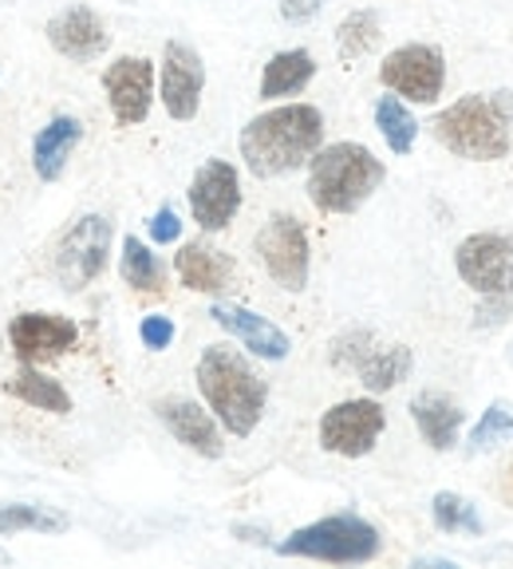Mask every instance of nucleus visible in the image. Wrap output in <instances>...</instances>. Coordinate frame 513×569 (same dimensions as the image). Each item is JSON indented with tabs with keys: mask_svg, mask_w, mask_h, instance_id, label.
Instances as JSON below:
<instances>
[{
	"mask_svg": "<svg viewBox=\"0 0 513 569\" xmlns=\"http://www.w3.org/2000/svg\"><path fill=\"white\" fill-rule=\"evenodd\" d=\"M320 147H324V116L312 103H281L273 111H261L241 131V159L256 178L292 174Z\"/></svg>",
	"mask_w": 513,
	"mask_h": 569,
	"instance_id": "nucleus-1",
	"label": "nucleus"
},
{
	"mask_svg": "<svg viewBox=\"0 0 513 569\" xmlns=\"http://www.w3.org/2000/svg\"><path fill=\"white\" fill-rule=\"evenodd\" d=\"M194 376H198V391H202L205 408L218 416V423L238 439L253 436L261 416H265L269 388H265V380L249 368L245 356L225 345H210L198 356Z\"/></svg>",
	"mask_w": 513,
	"mask_h": 569,
	"instance_id": "nucleus-2",
	"label": "nucleus"
},
{
	"mask_svg": "<svg viewBox=\"0 0 513 569\" xmlns=\"http://www.w3.org/2000/svg\"><path fill=\"white\" fill-rule=\"evenodd\" d=\"M383 178L388 167L363 142H332L309 159V198L320 213H355Z\"/></svg>",
	"mask_w": 513,
	"mask_h": 569,
	"instance_id": "nucleus-3",
	"label": "nucleus"
},
{
	"mask_svg": "<svg viewBox=\"0 0 513 569\" xmlns=\"http://www.w3.org/2000/svg\"><path fill=\"white\" fill-rule=\"evenodd\" d=\"M434 139L470 162H497L510 154L513 127L497 96H462L431 119Z\"/></svg>",
	"mask_w": 513,
	"mask_h": 569,
	"instance_id": "nucleus-4",
	"label": "nucleus"
},
{
	"mask_svg": "<svg viewBox=\"0 0 513 569\" xmlns=\"http://www.w3.org/2000/svg\"><path fill=\"white\" fill-rule=\"evenodd\" d=\"M383 538L372 522H363L360 515H328L312 526L292 530L276 550L284 558H312L328 561V566H360L380 553Z\"/></svg>",
	"mask_w": 513,
	"mask_h": 569,
	"instance_id": "nucleus-5",
	"label": "nucleus"
},
{
	"mask_svg": "<svg viewBox=\"0 0 513 569\" xmlns=\"http://www.w3.org/2000/svg\"><path fill=\"white\" fill-rule=\"evenodd\" d=\"M111 222L103 213H83L63 230L60 246H56V277L68 293H80L107 269V253H111Z\"/></svg>",
	"mask_w": 513,
	"mask_h": 569,
	"instance_id": "nucleus-6",
	"label": "nucleus"
},
{
	"mask_svg": "<svg viewBox=\"0 0 513 569\" xmlns=\"http://www.w3.org/2000/svg\"><path fill=\"white\" fill-rule=\"evenodd\" d=\"M256 258L265 266V273L273 277L281 289L289 293H301L309 284V269H312V249H309V233H304L301 218L292 213H273L261 230H256Z\"/></svg>",
	"mask_w": 513,
	"mask_h": 569,
	"instance_id": "nucleus-7",
	"label": "nucleus"
},
{
	"mask_svg": "<svg viewBox=\"0 0 513 569\" xmlns=\"http://www.w3.org/2000/svg\"><path fill=\"white\" fill-rule=\"evenodd\" d=\"M380 83L411 103H434L446 83V56L434 44H403L380 63Z\"/></svg>",
	"mask_w": 513,
	"mask_h": 569,
	"instance_id": "nucleus-8",
	"label": "nucleus"
},
{
	"mask_svg": "<svg viewBox=\"0 0 513 569\" xmlns=\"http://www.w3.org/2000/svg\"><path fill=\"white\" fill-rule=\"evenodd\" d=\"M454 269L479 297L513 293V233H470L454 249Z\"/></svg>",
	"mask_w": 513,
	"mask_h": 569,
	"instance_id": "nucleus-9",
	"label": "nucleus"
},
{
	"mask_svg": "<svg viewBox=\"0 0 513 569\" xmlns=\"http://www.w3.org/2000/svg\"><path fill=\"white\" fill-rule=\"evenodd\" d=\"M383 427H388V411L375 400H344L320 419V447L344 459H363L380 443Z\"/></svg>",
	"mask_w": 513,
	"mask_h": 569,
	"instance_id": "nucleus-10",
	"label": "nucleus"
},
{
	"mask_svg": "<svg viewBox=\"0 0 513 569\" xmlns=\"http://www.w3.org/2000/svg\"><path fill=\"white\" fill-rule=\"evenodd\" d=\"M190 213L205 233H218L238 218L241 210V178L238 167L225 159H210L190 178Z\"/></svg>",
	"mask_w": 513,
	"mask_h": 569,
	"instance_id": "nucleus-11",
	"label": "nucleus"
},
{
	"mask_svg": "<svg viewBox=\"0 0 513 569\" xmlns=\"http://www.w3.org/2000/svg\"><path fill=\"white\" fill-rule=\"evenodd\" d=\"M205 91V63L182 40H167L162 48V71H159V99L167 107V116L178 123H190L202 107Z\"/></svg>",
	"mask_w": 513,
	"mask_h": 569,
	"instance_id": "nucleus-12",
	"label": "nucleus"
},
{
	"mask_svg": "<svg viewBox=\"0 0 513 569\" xmlns=\"http://www.w3.org/2000/svg\"><path fill=\"white\" fill-rule=\"evenodd\" d=\"M107 107L119 127H139L154 103V63L147 56H119L103 71Z\"/></svg>",
	"mask_w": 513,
	"mask_h": 569,
	"instance_id": "nucleus-13",
	"label": "nucleus"
},
{
	"mask_svg": "<svg viewBox=\"0 0 513 569\" xmlns=\"http://www.w3.org/2000/svg\"><path fill=\"white\" fill-rule=\"evenodd\" d=\"M80 340L76 320L60 317V312H20L9 325V345L17 352L20 365H48L71 352Z\"/></svg>",
	"mask_w": 513,
	"mask_h": 569,
	"instance_id": "nucleus-14",
	"label": "nucleus"
},
{
	"mask_svg": "<svg viewBox=\"0 0 513 569\" xmlns=\"http://www.w3.org/2000/svg\"><path fill=\"white\" fill-rule=\"evenodd\" d=\"M48 44L63 56V60L76 63H91L111 48V32H107L103 17L88 4H68L63 12H56L48 20Z\"/></svg>",
	"mask_w": 513,
	"mask_h": 569,
	"instance_id": "nucleus-15",
	"label": "nucleus"
},
{
	"mask_svg": "<svg viewBox=\"0 0 513 569\" xmlns=\"http://www.w3.org/2000/svg\"><path fill=\"white\" fill-rule=\"evenodd\" d=\"M159 419L167 423V431L178 439L182 447L198 451L202 459H222L225 455V443H222V431L213 423V416L194 400H182V396H170V400H159L154 403Z\"/></svg>",
	"mask_w": 513,
	"mask_h": 569,
	"instance_id": "nucleus-16",
	"label": "nucleus"
},
{
	"mask_svg": "<svg viewBox=\"0 0 513 569\" xmlns=\"http://www.w3.org/2000/svg\"><path fill=\"white\" fill-rule=\"evenodd\" d=\"M210 317L218 320L233 340H241L249 352L261 356V360H284V356H289V348H292L289 332L276 329L273 320L261 317V312L241 309V305H213Z\"/></svg>",
	"mask_w": 513,
	"mask_h": 569,
	"instance_id": "nucleus-17",
	"label": "nucleus"
},
{
	"mask_svg": "<svg viewBox=\"0 0 513 569\" xmlns=\"http://www.w3.org/2000/svg\"><path fill=\"white\" fill-rule=\"evenodd\" d=\"M83 123L76 116H56L52 123H44L32 139V170L40 182H60L68 170L71 151L80 147Z\"/></svg>",
	"mask_w": 513,
	"mask_h": 569,
	"instance_id": "nucleus-18",
	"label": "nucleus"
},
{
	"mask_svg": "<svg viewBox=\"0 0 513 569\" xmlns=\"http://www.w3.org/2000/svg\"><path fill=\"white\" fill-rule=\"evenodd\" d=\"M178 281L194 289V293H222L233 281V261L225 258L222 249H213L210 241H187L174 253Z\"/></svg>",
	"mask_w": 513,
	"mask_h": 569,
	"instance_id": "nucleus-19",
	"label": "nucleus"
},
{
	"mask_svg": "<svg viewBox=\"0 0 513 569\" xmlns=\"http://www.w3.org/2000/svg\"><path fill=\"white\" fill-rule=\"evenodd\" d=\"M411 419H415L419 436L434 447V451H451L462 436V408L443 396V391H419L415 400H411Z\"/></svg>",
	"mask_w": 513,
	"mask_h": 569,
	"instance_id": "nucleus-20",
	"label": "nucleus"
},
{
	"mask_svg": "<svg viewBox=\"0 0 513 569\" xmlns=\"http://www.w3.org/2000/svg\"><path fill=\"white\" fill-rule=\"evenodd\" d=\"M316 76V60L304 48H289V52H276L273 60L261 71V99H284L296 96V91L309 88V80Z\"/></svg>",
	"mask_w": 513,
	"mask_h": 569,
	"instance_id": "nucleus-21",
	"label": "nucleus"
},
{
	"mask_svg": "<svg viewBox=\"0 0 513 569\" xmlns=\"http://www.w3.org/2000/svg\"><path fill=\"white\" fill-rule=\"evenodd\" d=\"M411 368H415V356H411V348H403V345H372L368 352L360 356L355 372H360V380H363V388H368V391H391L399 380H408Z\"/></svg>",
	"mask_w": 513,
	"mask_h": 569,
	"instance_id": "nucleus-22",
	"label": "nucleus"
},
{
	"mask_svg": "<svg viewBox=\"0 0 513 569\" xmlns=\"http://www.w3.org/2000/svg\"><path fill=\"white\" fill-rule=\"evenodd\" d=\"M4 391H9L12 400L28 403V408L52 411V416H68V411H71L68 388H63L60 380H52V376H44L36 365H24V368H20V372L12 376L9 383H4Z\"/></svg>",
	"mask_w": 513,
	"mask_h": 569,
	"instance_id": "nucleus-23",
	"label": "nucleus"
},
{
	"mask_svg": "<svg viewBox=\"0 0 513 569\" xmlns=\"http://www.w3.org/2000/svg\"><path fill=\"white\" fill-rule=\"evenodd\" d=\"M119 273L131 289L139 293H162L167 284V266L159 261V253H151V246H142L139 238H123V261H119Z\"/></svg>",
	"mask_w": 513,
	"mask_h": 569,
	"instance_id": "nucleus-24",
	"label": "nucleus"
},
{
	"mask_svg": "<svg viewBox=\"0 0 513 569\" xmlns=\"http://www.w3.org/2000/svg\"><path fill=\"white\" fill-rule=\"evenodd\" d=\"M375 127H380L391 154H411V147H415V139H419V119L411 116L403 99L380 96V103H375Z\"/></svg>",
	"mask_w": 513,
	"mask_h": 569,
	"instance_id": "nucleus-25",
	"label": "nucleus"
},
{
	"mask_svg": "<svg viewBox=\"0 0 513 569\" xmlns=\"http://www.w3.org/2000/svg\"><path fill=\"white\" fill-rule=\"evenodd\" d=\"M380 12L372 9H355L348 12L344 20H340L336 28V52L344 56V60H360V56H368L375 44H380Z\"/></svg>",
	"mask_w": 513,
	"mask_h": 569,
	"instance_id": "nucleus-26",
	"label": "nucleus"
},
{
	"mask_svg": "<svg viewBox=\"0 0 513 569\" xmlns=\"http://www.w3.org/2000/svg\"><path fill=\"white\" fill-rule=\"evenodd\" d=\"M68 518L56 515L48 507H32V502H9L0 507V538H12V533H63L68 530Z\"/></svg>",
	"mask_w": 513,
	"mask_h": 569,
	"instance_id": "nucleus-27",
	"label": "nucleus"
},
{
	"mask_svg": "<svg viewBox=\"0 0 513 569\" xmlns=\"http://www.w3.org/2000/svg\"><path fill=\"white\" fill-rule=\"evenodd\" d=\"M431 515L443 533H482V518L474 510V502H466L462 495H451V490H439L431 498Z\"/></svg>",
	"mask_w": 513,
	"mask_h": 569,
	"instance_id": "nucleus-28",
	"label": "nucleus"
},
{
	"mask_svg": "<svg viewBox=\"0 0 513 569\" xmlns=\"http://www.w3.org/2000/svg\"><path fill=\"white\" fill-rule=\"evenodd\" d=\"M497 443H513V403H490L470 431V451H490Z\"/></svg>",
	"mask_w": 513,
	"mask_h": 569,
	"instance_id": "nucleus-29",
	"label": "nucleus"
},
{
	"mask_svg": "<svg viewBox=\"0 0 513 569\" xmlns=\"http://www.w3.org/2000/svg\"><path fill=\"white\" fill-rule=\"evenodd\" d=\"M139 337L151 352H162V348H170V340H174V320L170 317H142Z\"/></svg>",
	"mask_w": 513,
	"mask_h": 569,
	"instance_id": "nucleus-30",
	"label": "nucleus"
},
{
	"mask_svg": "<svg viewBox=\"0 0 513 569\" xmlns=\"http://www.w3.org/2000/svg\"><path fill=\"white\" fill-rule=\"evenodd\" d=\"M513 312V293H494V297H482L479 305V329H490V325H502L505 317Z\"/></svg>",
	"mask_w": 513,
	"mask_h": 569,
	"instance_id": "nucleus-31",
	"label": "nucleus"
},
{
	"mask_svg": "<svg viewBox=\"0 0 513 569\" xmlns=\"http://www.w3.org/2000/svg\"><path fill=\"white\" fill-rule=\"evenodd\" d=\"M178 238H182V222H178V213L170 210V206H162V210L151 218V241L170 246V241H178Z\"/></svg>",
	"mask_w": 513,
	"mask_h": 569,
	"instance_id": "nucleus-32",
	"label": "nucleus"
},
{
	"mask_svg": "<svg viewBox=\"0 0 513 569\" xmlns=\"http://www.w3.org/2000/svg\"><path fill=\"white\" fill-rule=\"evenodd\" d=\"M324 4L328 0H281V17L289 20V24H309V20L320 17Z\"/></svg>",
	"mask_w": 513,
	"mask_h": 569,
	"instance_id": "nucleus-33",
	"label": "nucleus"
},
{
	"mask_svg": "<svg viewBox=\"0 0 513 569\" xmlns=\"http://www.w3.org/2000/svg\"><path fill=\"white\" fill-rule=\"evenodd\" d=\"M510 356H513V352H510Z\"/></svg>",
	"mask_w": 513,
	"mask_h": 569,
	"instance_id": "nucleus-34",
	"label": "nucleus"
}]
</instances>
